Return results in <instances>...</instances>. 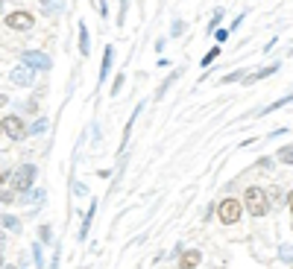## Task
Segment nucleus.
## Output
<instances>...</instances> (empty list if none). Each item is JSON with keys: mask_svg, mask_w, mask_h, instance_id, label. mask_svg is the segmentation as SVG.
<instances>
[{"mask_svg": "<svg viewBox=\"0 0 293 269\" xmlns=\"http://www.w3.org/2000/svg\"><path fill=\"white\" fill-rule=\"evenodd\" d=\"M0 9H3V0H0Z\"/></svg>", "mask_w": 293, "mask_h": 269, "instance_id": "nucleus-34", "label": "nucleus"}, {"mask_svg": "<svg viewBox=\"0 0 293 269\" xmlns=\"http://www.w3.org/2000/svg\"><path fill=\"white\" fill-rule=\"evenodd\" d=\"M0 266H3V260H0Z\"/></svg>", "mask_w": 293, "mask_h": 269, "instance_id": "nucleus-35", "label": "nucleus"}, {"mask_svg": "<svg viewBox=\"0 0 293 269\" xmlns=\"http://www.w3.org/2000/svg\"><path fill=\"white\" fill-rule=\"evenodd\" d=\"M126 12H129V0H120V12H117V26L126 23Z\"/></svg>", "mask_w": 293, "mask_h": 269, "instance_id": "nucleus-23", "label": "nucleus"}, {"mask_svg": "<svg viewBox=\"0 0 293 269\" xmlns=\"http://www.w3.org/2000/svg\"><path fill=\"white\" fill-rule=\"evenodd\" d=\"M284 199H287V208H290V217H293V190H290V193H287Z\"/></svg>", "mask_w": 293, "mask_h": 269, "instance_id": "nucleus-31", "label": "nucleus"}, {"mask_svg": "<svg viewBox=\"0 0 293 269\" xmlns=\"http://www.w3.org/2000/svg\"><path fill=\"white\" fill-rule=\"evenodd\" d=\"M182 33H185V21H179V18H176V21L170 23V35H173V38H179Z\"/></svg>", "mask_w": 293, "mask_h": 269, "instance_id": "nucleus-24", "label": "nucleus"}, {"mask_svg": "<svg viewBox=\"0 0 293 269\" xmlns=\"http://www.w3.org/2000/svg\"><path fill=\"white\" fill-rule=\"evenodd\" d=\"M94 211H97V202H91V208L85 214V220H82V228H79V243L88 237V228H91V220H94Z\"/></svg>", "mask_w": 293, "mask_h": 269, "instance_id": "nucleus-15", "label": "nucleus"}, {"mask_svg": "<svg viewBox=\"0 0 293 269\" xmlns=\"http://www.w3.org/2000/svg\"><path fill=\"white\" fill-rule=\"evenodd\" d=\"M123 82H126V76H123V73H117V76H115V82H112V97H117V94H120Z\"/></svg>", "mask_w": 293, "mask_h": 269, "instance_id": "nucleus-25", "label": "nucleus"}, {"mask_svg": "<svg viewBox=\"0 0 293 269\" xmlns=\"http://www.w3.org/2000/svg\"><path fill=\"white\" fill-rule=\"evenodd\" d=\"M41 243H50V237H53V231H50V225H41Z\"/></svg>", "mask_w": 293, "mask_h": 269, "instance_id": "nucleus-28", "label": "nucleus"}, {"mask_svg": "<svg viewBox=\"0 0 293 269\" xmlns=\"http://www.w3.org/2000/svg\"><path fill=\"white\" fill-rule=\"evenodd\" d=\"M246 76V70H232V73H226V76H223V85H232V82H237V79H244Z\"/></svg>", "mask_w": 293, "mask_h": 269, "instance_id": "nucleus-21", "label": "nucleus"}, {"mask_svg": "<svg viewBox=\"0 0 293 269\" xmlns=\"http://www.w3.org/2000/svg\"><path fill=\"white\" fill-rule=\"evenodd\" d=\"M179 76H182V68H176L173 73H170V76H167V79L162 82V85H158V91H155V100H162L164 94H167V88H170V85H173V82L179 79Z\"/></svg>", "mask_w": 293, "mask_h": 269, "instance_id": "nucleus-13", "label": "nucleus"}, {"mask_svg": "<svg viewBox=\"0 0 293 269\" xmlns=\"http://www.w3.org/2000/svg\"><path fill=\"white\" fill-rule=\"evenodd\" d=\"M0 225L12 234H21V220L18 217H12V214H0Z\"/></svg>", "mask_w": 293, "mask_h": 269, "instance_id": "nucleus-11", "label": "nucleus"}, {"mask_svg": "<svg viewBox=\"0 0 293 269\" xmlns=\"http://www.w3.org/2000/svg\"><path fill=\"white\" fill-rule=\"evenodd\" d=\"M41 199H44V190H35V193L30 190V193H23L21 202H41Z\"/></svg>", "mask_w": 293, "mask_h": 269, "instance_id": "nucleus-26", "label": "nucleus"}, {"mask_svg": "<svg viewBox=\"0 0 293 269\" xmlns=\"http://www.w3.org/2000/svg\"><path fill=\"white\" fill-rule=\"evenodd\" d=\"M241 217H244V202L241 199L226 196L217 202V220L223 225H234V222H241Z\"/></svg>", "mask_w": 293, "mask_h": 269, "instance_id": "nucleus-3", "label": "nucleus"}, {"mask_svg": "<svg viewBox=\"0 0 293 269\" xmlns=\"http://www.w3.org/2000/svg\"><path fill=\"white\" fill-rule=\"evenodd\" d=\"M3 269H18V266H3Z\"/></svg>", "mask_w": 293, "mask_h": 269, "instance_id": "nucleus-33", "label": "nucleus"}, {"mask_svg": "<svg viewBox=\"0 0 293 269\" xmlns=\"http://www.w3.org/2000/svg\"><path fill=\"white\" fill-rule=\"evenodd\" d=\"M21 65L26 70H50L53 68V62H50V56L47 53H38V50H26V53H21Z\"/></svg>", "mask_w": 293, "mask_h": 269, "instance_id": "nucleus-4", "label": "nucleus"}, {"mask_svg": "<svg viewBox=\"0 0 293 269\" xmlns=\"http://www.w3.org/2000/svg\"><path fill=\"white\" fill-rule=\"evenodd\" d=\"M0 132L9 135L12 140H23L26 138V126L18 114H9V117H0Z\"/></svg>", "mask_w": 293, "mask_h": 269, "instance_id": "nucleus-6", "label": "nucleus"}, {"mask_svg": "<svg viewBox=\"0 0 293 269\" xmlns=\"http://www.w3.org/2000/svg\"><path fill=\"white\" fill-rule=\"evenodd\" d=\"M276 70H279V62H276V65H267V68H258L255 73H246L244 82H246V85H252V82H258V79H267V76H273Z\"/></svg>", "mask_w": 293, "mask_h": 269, "instance_id": "nucleus-10", "label": "nucleus"}, {"mask_svg": "<svg viewBox=\"0 0 293 269\" xmlns=\"http://www.w3.org/2000/svg\"><path fill=\"white\" fill-rule=\"evenodd\" d=\"M47 126H50V123H47V117H38V120H33V123H30L26 135H44Z\"/></svg>", "mask_w": 293, "mask_h": 269, "instance_id": "nucleus-17", "label": "nucleus"}, {"mask_svg": "<svg viewBox=\"0 0 293 269\" xmlns=\"http://www.w3.org/2000/svg\"><path fill=\"white\" fill-rule=\"evenodd\" d=\"M35 175H38V167H35V164H21L18 170H12L9 187L15 193H30L35 185Z\"/></svg>", "mask_w": 293, "mask_h": 269, "instance_id": "nucleus-1", "label": "nucleus"}, {"mask_svg": "<svg viewBox=\"0 0 293 269\" xmlns=\"http://www.w3.org/2000/svg\"><path fill=\"white\" fill-rule=\"evenodd\" d=\"M9 79L15 82V85L26 88V85H33V82H35V73H33V70H26V68L21 65V68H15V70L9 73Z\"/></svg>", "mask_w": 293, "mask_h": 269, "instance_id": "nucleus-9", "label": "nucleus"}, {"mask_svg": "<svg viewBox=\"0 0 293 269\" xmlns=\"http://www.w3.org/2000/svg\"><path fill=\"white\" fill-rule=\"evenodd\" d=\"M220 56V44L217 47H211L208 53H205V58H202V68H211V65H214V58Z\"/></svg>", "mask_w": 293, "mask_h": 269, "instance_id": "nucleus-19", "label": "nucleus"}, {"mask_svg": "<svg viewBox=\"0 0 293 269\" xmlns=\"http://www.w3.org/2000/svg\"><path fill=\"white\" fill-rule=\"evenodd\" d=\"M199 263H202V252H199V249H188V252H182V257H179V269H197Z\"/></svg>", "mask_w": 293, "mask_h": 269, "instance_id": "nucleus-8", "label": "nucleus"}, {"mask_svg": "<svg viewBox=\"0 0 293 269\" xmlns=\"http://www.w3.org/2000/svg\"><path fill=\"white\" fill-rule=\"evenodd\" d=\"M214 41H217V44H226V41H229V29H214Z\"/></svg>", "mask_w": 293, "mask_h": 269, "instance_id": "nucleus-27", "label": "nucleus"}, {"mask_svg": "<svg viewBox=\"0 0 293 269\" xmlns=\"http://www.w3.org/2000/svg\"><path fill=\"white\" fill-rule=\"evenodd\" d=\"M15 202V190L12 187H0V205H12Z\"/></svg>", "mask_w": 293, "mask_h": 269, "instance_id": "nucleus-20", "label": "nucleus"}, {"mask_svg": "<svg viewBox=\"0 0 293 269\" xmlns=\"http://www.w3.org/2000/svg\"><path fill=\"white\" fill-rule=\"evenodd\" d=\"M97 6H100V18H109V3H105V0H97Z\"/></svg>", "mask_w": 293, "mask_h": 269, "instance_id": "nucleus-29", "label": "nucleus"}, {"mask_svg": "<svg viewBox=\"0 0 293 269\" xmlns=\"http://www.w3.org/2000/svg\"><path fill=\"white\" fill-rule=\"evenodd\" d=\"M276 161L287 164V167H293V143H284L279 152H276Z\"/></svg>", "mask_w": 293, "mask_h": 269, "instance_id": "nucleus-16", "label": "nucleus"}, {"mask_svg": "<svg viewBox=\"0 0 293 269\" xmlns=\"http://www.w3.org/2000/svg\"><path fill=\"white\" fill-rule=\"evenodd\" d=\"M287 103H293V91H290V94H284V97H281V100H276V103H270L267 108H261V111H258V117L270 114V111H279L281 105H287Z\"/></svg>", "mask_w": 293, "mask_h": 269, "instance_id": "nucleus-14", "label": "nucleus"}, {"mask_svg": "<svg viewBox=\"0 0 293 269\" xmlns=\"http://www.w3.org/2000/svg\"><path fill=\"white\" fill-rule=\"evenodd\" d=\"M220 21H223V9H214V15H211V21H208V33H214L220 26Z\"/></svg>", "mask_w": 293, "mask_h": 269, "instance_id": "nucleus-22", "label": "nucleus"}, {"mask_svg": "<svg viewBox=\"0 0 293 269\" xmlns=\"http://www.w3.org/2000/svg\"><path fill=\"white\" fill-rule=\"evenodd\" d=\"M33 260H35V269H44V252H41V243L33 246Z\"/></svg>", "mask_w": 293, "mask_h": 269, "instance_id": "nucleus-18", "label": "nucleus"}, {"mask_svg": "<svg viewBox=\"0 0 293 269\" xmlns=\"http://www.w3.org/2000/svg\"><path fill=\"white\" fill-rule=\"evenodd\" d=\"M244 208L252 214V217H264L270 211V202H267V190L264 187H258V185H252V187H246V193H244Z\"/></svg>", "mask_w": 293, "mask_h": 269, "instance_id": "nucleus-2", "label": "nucleus"}, {"mask_svg": "<svg viewBox=\"0 0 293 269\" xmlns=\"http://www.w3.org/2000/svg\"><path fill=\"white\" fill-rule=\"evenodd\" d=\"M33 23H35V15L33 12H26V9H15V12L6 15V26H9V29H18V33L33 29Z\"/></svg>", "mask_w": 293, "mask_h": 269, "instance_id": "nucleus-5", "label": "nucleus"}, {"mask_svg": "<svg viewBox=\"0 0 293 269\" xmlns=\"http://www.w3.org/2000/svg\"><path fill=\"white\" fill-rule=\"evenodd\" d=\"M112 65H115V47L105 44V50H103V62H100V85H103V82L109 79V73H112Z\"/></svg>", "mask_w": 293, "mask_h": 269, "instance_id": "nucleus-7", "label": "nucleus"}, {"mask_svg": "<svg viewBox=\"0 0 293 269\" xmlns=\"http://www.w3.org/2000/svg\"><path fill=\"white\" fill-rule=\"evenodd\" d=\"M44 3H50V0H44Z\"/></svg>", "mask_w": 293, "mask_h": 269, "instance_id": "nucleus-36", "label": "nucleus"}, {"mask_svg": "<svg viewBox=\"0 0 293 269\" xmlns=\"http://www.w3.org/2000/svg\"><path fill=\"white\" fill-rule=\"evenodd\" d=\"M35 108H38L35 100H26V103H23V111H33V114H35Z\"/></svg>", "mask_w": 293, "mask_h": 269, "instance_id": "nucleus-30", "label": "nucleus"}, {"mask_svg": "<svg viewBox=\"0 0 293 269\" xmlns=\"http://www.w3.org/2000/svg\"><path fill=\"white\" fill-rule=\"evenodd\" d=\"M79 53H82V58L91 53V38H88V26L85 23H79Z\"/></svg>", "mask_w": 293, "mask_h": 269, "instance_id": "nucleus-12", "label": "nucleus"}, {"mask_svg": "<svg viewBox=\"0 0 293 269\" xmlns=\"http://www.w3.org/2000/svg\"><path fill=\"white\" fill-rule=\"evenodd\" d=\"M6 103H9V100H6V94H0V108H3Z\"/></svg>", "mask_w": 293, "mask_h": 269, "instance_id": "nucleus-32", "label": "nucleus"}]
</instances>
